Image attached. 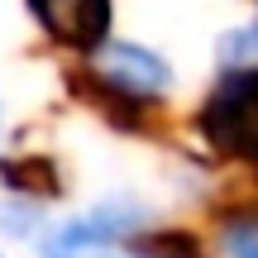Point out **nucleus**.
<instances>
[{
	"label": "nucleus",
	"mask_w": 258,
	"mask_h": 258,
	"mask_svg": "<svg viewBox=\"0 0 258 258\" xmlns=\"http://www.w3.org/2000/svg\"><path fill=\"white\" fill-rule=\"evenodd\" d=\"M34 19L72 48H105L110 34V5L101 0H57V5H34Z\"/></svg>",
	"instance_id": "4"
},
{
	"label": "nucleus",
	"mask_w": 258,
	"mask_h": 258,
	"mask_svg": "<svg viewBox=\"0 0 258 258\" xmlns=\"http://www.w3.org/2000/svg\"><path fill=\"white\" fill-rule=\"evenodd\" d=\"M96 82L110 86L115 96L148 101L153 91H163V86H167V62L158 53H148V48H139V43H105Z\"/></svg>",
	"instance_id": "3"
},
{
	"label": "nucleus",
	"mask_w": 258,
	"mask_h": 258,
	"mask_svg": "<svg viewBox=\"0 0 258 258\" xmlns=\"http://www.w3.org/2000/svg\"><path fill=\"white\" fill-rule=\"evenodd\" d=\"M0 172H5V182L15 186V191H34V196H53L57 191V172H53V163H43V158L5 163Z\"/></svg>",
	"instance_id": "5"
},
{
	"label": "nucleus",
	"mask_w": 258,
	"mask_h": 258,
	"mask_svg": "<svg viewBox=\"0 0 258 258\" xmlns=\"http://www.w3.org/2000/svg\"><path fill=\"white\" fill-rule=\"evenodd\" d=\"M220 62L225 72H258V19L220 43Z\"/></svg>",
	"instance_id": "6"
},
{
	"label": "nucleus",
	"mask_w": 258,
	"mask_h": 258,
	"mask_svg": "<svg viewBox=\"0 0 258 258\" xmlns=\"http://www.w3.org/2000/svg\"><path fill=\"white\" fill-rule=\"evenodd\" d=\"M124 230H129L124 206H101V211L62 225L48 239V258H129V253H120V234Z\"/></svg>",
	"instance_id": "2"
},
{
	"label": "nucleus",
	"mask_w": 258,
	"mask_h": 258,
	"mask_svg": "<svg viewBox=\"0 0 258 258\" xmlns=\"http://www.w3.org/2000/svg\"><path fill=\"white\" fill-rule=\"evenodd\" d=\"M139 253H144V258H201V253H196V244L186 239V234H177V230L144 234V239H139Z\"/></svg>",
	"instance_id": "8"
},
{
	"label": "nucleus",
	"mask_w": 258,
	"mask_h": 258,
	"mask_svg": "<svg viewBox=\"0 0 258 258\" xmlns=\"http://www.w3.org/2000/svg\"><path fill=\"white\" fill-rule=\"evenodd\" d=\"M225 249L230 258H258V211L225 215Z\"/></svg>",
	"instance_id": "7"
},
{
	"label": "nucleus",
	"mask_w": 258,
	"mask_h": 258,
	"mask_svg": "<svg viewBox=\"0 0 258 258\" xmlns=\"http://www.w3.org/2000/svg\"><path fill=\"white\" fill-rule=\"evenodd\" d=\"M201 134L215 153L244 163L258 177V72H225L201 105Z\"/></svg>",
	"instance_id": "1"
}]
</instances>
